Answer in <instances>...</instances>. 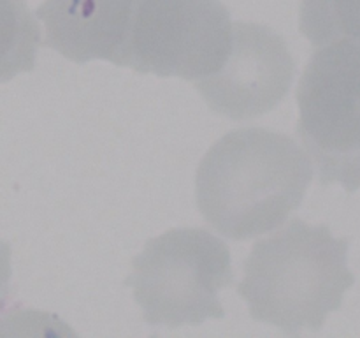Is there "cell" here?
<instances>
[{
  "label": "cell",
  "instance_id": "cell-8",
  "mask_svg": "<svg viewBox=\"0 0 360 338\" xmlns=\"http://www.w3.org/2000/svg\"><path fill=\"white\" fill-rule=\"evenodd\" d=\"M41 30L25 0H0V83L35 67Z\"/></svg>",
  "mask_w": 360,
  "mask_h": 338
},
{
  "label": "cell",
  "instance_id": "cell-6",
  "mask_svg": "<svg viewBox=\"0 0 360 338\" xmlns=\"http://www.w3.org/2000/svg\"><path fill=\"white\" fill-rule=\"evenodd\" d=\"M295 63L281 35L259 23H232L224 65L195 87L217 115L250 120L273 111L290 90Z\"/></svg>",
  "mask_w": 360,
  "mask_h": 338
},
{
  "label": "cell",
  "instance_id": "cell-5",
  "mask_svg": "<svg viewBox=\"0 0 360 338\" xmlns=\"http://www.w3.org/2000/svg\"><path fill=\"white\" fill-rule=\"evenodd\" d=\"M232 21L220 0H139L125 67L200 81L224 65Z\"/></svg>",
  "mask_w": 360,
  "mask_h": 338
},
{
  "label": "cell",
  "instance_id": "cell-10",
  "mask_svg": "<svg viewBox=\"0 0 360 338\" xmlns=\"http://www.w3.org/2000/svg\"><path fill=\"white\" fill-rule=\"evenodd\" d=\"M11 273V246L9 243L0 239V310L4 308L9 296Z\"/></svg>",
  "mask_w": 360,
  "mask_h": 338
},
{
  "label": "cell",
  "instance_id": "cell-3",
  "mask_svg": "<svg viewBox=\"0 0 360 338\" xmlns=\"http://www.w3.org/2000/svg\"><path fill=\"white\" fill-rule=\"evenodd\" d=\"M234 282L229 246L206 229H171L148 239L125 285L151 326L179 327L225 315L218 292Z\"/></svg>",
  "mask_w": 360,
  "mask_h": 338
},
{
  "label": "cell",
  "instance_id": "cell-9",
  "mask_svg": "<svg viewBox=\"0 0 360 338\" xmlns=\"http://www.w3.org/2000/svg\"><path fill=\"white\" fill-rule=\"evenodd\" d=\"M299 28L315 46L334 41L360 44V0H302Z\"/></svg>",
  "mask_w": 360,
  "mask_h": 338
},
{
  "label": "cell",
  "instance_id": "cell-1",
  "mask_svg": "<svg viewBox=\"0 0 360 338\" xmlns=\"http://www.w3.org/2000/svg\"><path fill=\"white\" fill-rule=\"evenodd\" d=\"M313 178L308 155L274 130H231L207 150L195 178L197 208L225 238L243 242L280 227Z\"/></svg>",
  "mask_w": 360,
  "mask_h": 338
},
{
  "label": "cell",
  "instance_id": "cell-4",
  "mask_svg": "<svg viewBox=\"0 0 360 338\" xmlns=\"http://www.w3.org/2000/svg\"><path fill=\"white\" fill-rule=\"evenodd\" d=\"M297 136L322 185L360 189V44H323L297 87Z\"/></svg>",
  "mask_w": 360,
  "mask_h": 338
},
{
  "label": "cell",
  "instance_id": "cell-7",
  "mask_svg": "<svg viewBox=\"0 0 360 338\" xmlns=\"http://www.w3.org/2000/svg\"><path fill=\"white\" fill-rule=\"evenodd\" d=\"M139 0H44L35 14L48 48L77 63L105 60L125 65Z\"/></svg>",
  "mask_w": 360,
  "mask_h": 338
},
{
  "label": "cell",
  "instance_id": "cell-2",
  "mask_svg": "<svg viewBox=\"0 0 360 338\" xmlns=\"http://www.w3.org/2000/svg\"><path fill=\"white\" fill-rule=\"evenodd\" d=\"M348 245V238H334L327 225L301 218L255 242L238 285L252 319L288 334L319 331L355 282L347 264Z\"/></svg>",
  "mask_w": 360,
  "mask_h": 338
}]
</instances>
